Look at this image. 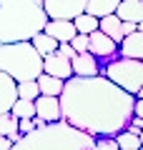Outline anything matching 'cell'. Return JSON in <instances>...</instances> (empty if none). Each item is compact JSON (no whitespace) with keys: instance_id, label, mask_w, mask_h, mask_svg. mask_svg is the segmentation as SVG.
<instances>
[{"instance_id":"1","label":"cell","mask_w":143,"mask_h":150,"mask_svg":"<svg viewBox=\"0 0 143 150\" xmlns=\"http://www.w3.org/2000/svg\"><path fill=\"white\" fill-rule=\"evenodd\" d=\"M136 95L113 85L103 75H70L58 95L60 120L93 138H113L126 130Z\"/></svg>"},{"instance_id":"2","label":"cell","mask_w":143,"mask_h":150,"mask_svg":"<svg viewBox=\"0 0 143 150\" xmlns=\"http://www.w3.org/2000/svg\"><path fill=\"white\" fill-rule=\"evenodd\" d=\"M95 138L73 125L55 120L33 128L10 145V150H93Z\"/></svg>"},{"instance_id":"3","label":"cell","mask_w":143,"mask_h":150,"mask_svg":"<svg viewBox=\"0 0 143 150\" xmlns=\"http://www.w3.org/2000/svg\"><path fill=\"white\" fill-rule=\"evenodd\" d=\"M45 20L43 0H0V45L30 40Z\"/></svg>"},{"instance_id":"4","label":"cell","mask_w":143,"mask_h":150,"mask_svg":"<svg viewBox=\"0 0 143 150\" xmlns=\"http://www.w3.org/2000/svg\"><path fill=\"white\" fill-rule=\"evenodd\" d=\"M0 70L10 75L15 83L20 80H35L43 73V55L30 45V40L0 45Z\"/></svg>"},{"instance_id":"5","label":"cell","mask_w":143,"mask_h":150,"mask_svg":"<svg viewBox=\"0 0 143 150\" xmlns=\"http://www.w3.org/2000/svg\"><path fill=\"white\" fill-rule=\"evenodd\" d=\"M101 75L108 78L113 85L123 88L126 93L136 98H143V60L123 58V55H113L103 63Z\"/></svg>"},{"instance_id":"6","label":"cell","mask_w":143,"mask_h":150,"mask_svg":"<svg viewBox=\"0 0 143 150\" xmlns=\"http://www.w3.org/2000/svg\"><path fill=\"white\" fill-rule=\"evenodd\" d=\"M48 20H73L85 10V0H43Z\"/></svg>"},{"instance_id":"7","label":"cell","mask_w":143,"mask_h":150,"mask_svg":"<svg viewBox=\"0 0 143 150\" xmlns=\"http://www.w3.org/2000/svg\"><path fill=\"white\" fill-rule=\"evenodd\" d=\"M116 50H118V43H113L106 33H101V30L88 33V53L95 55L98 60H101V58H103V60L113 58V55H116Z\"/></svg>"},{"instance_id":"8","label":"cell","mask_w":143,"mask_h":150,"mask_svg":"<svg viewBox=\"0 0 143 150\" xmlns=\"http://www.w3.org/2000/svg\"><path fill=\"white\" fill-rule=\"evenodd\" d=\"M70 70H73V75H80V78L101 75V60L95 55H90L88 50H83V53H75L70 58Z\"/></svg>"},{"instance_id":"9","label":"cell","mask_w":143,"mask_h":150,"mask_svg":"<svg viewBox=\"0 0 143 150\" xmlns=\"http://www.w3.org/2000/svg\"><path fill=\"white\" fill-rule=\"evenodd\" d=\"M43 73L55 75V78H60V80H68L70 75H73V70H70V60L63 58L58 50H53V53L43 55Z\"/></svg>"},{"instance_id":"10","label":"cell","mask_w":143,"mask_h":150,"mask_svg":"<svg viewBox=\"0 0 143 150\" xmlns=\"http://www.w3.org/2000/svg\"><path fill=\"white\" fill-rule=\"evenodd\" d=\"M33 105H35V118H40L43 123L60 120V103L55 95H38L33 100Z\"/></svg>"},{"instance_id":"11","label":"cell","mask_w":143,"mask_h":150,"mask_svg":"<svg viewBox=\"0 0 143 150\" xmlns=\"http://www.w3.org/2000/svg\"><path fill=\"white\" fill-rule=\"evenodd\" d=\"M116 53L123 55V58L143 60V30H141V28L121 38V43H118V50H116Z\"/></svg>"},{"instance_id":"12","label":"cell","mask_w":143,"mask_h":150,"mask_svg":"<svg viewBox=\"0 0 143 150\" xmlns=\"http://www.w3.org/2000/svg\"><path fill=\"white\" fill-rule=\"evenodd\" d=\"M43 33H48L55 43H70V38L75 35V25L73 20H45Z\"/></svg>"},{"instance_id":"13","label":"cell","mask_w":143,"mask_h":150,"mask_svg":"<svg viewBox=\"0 0 143 150\" xmlns=\"http://www.w3.org/2000/svg\"><path fill=\"white\" fill-rule=\"evenodd\" d=\"M116 18L128 23H143V0H118L116 5Z\"/></svg>"},{"instance_id":"14","label":"cell","mask_w":143,"mask_h":150,"mask_svg":"<svg viewBox=\"0 0 143 150\" xmlns=\"http://www.w3.org/2000/svg\"><path fill=\"white\" fill-rule=\"evenodd\" d=\"M98 30L106 33L113 43H121V38H123V20L116 18V13L103 15V18H98Z\"/></svg>"},{"instance_id":"15","label":"cell","mask_w":143,"mask_h":150,"mask_svg":"<svg viewBox=\"0 0 143 150\" xmlns=\"http://www.w3.org/2000/svg\"><path fill=\"white\" fill-rule=\"evenodd\" d=\"M15 98H18L15 95V80L0 70V112L10 110V105L15 103Z\"/></svg>"},{"instance_id":"16","label":"cell","mask_w":143,"mask_h":150,"mask_svg":"<svg viewBox=\"0 0 143 150\" xmlns=\"http://www.w3.org/2000/svg\"><path fill=\"white\" fill-rule=\"evenodd\" d=\"M38 83V90H40V95H60V90H63V80L60 78H55V75H48V73H40L35 78Z\"/></svg>"},{"instance_id":"17","label":"cell","mask_w":143,"mask_h":150,"mask_svg":"<svg viewBox=\"0 0 143 150\" xmlns=\"http://www.w3.org/2000/svg\"><path fill=\"white\" fill-rule=\"evenodd\" d=\"M118 0H85V13L93 18H103V15H111L116 13Z\"/></svg>"},{"instance_id":"18","label":"cell","mask_w":143,"mask_h":150,"mask_svg":"<svg viewBox=\"0 0 143 150\" xmlns=\"http://www.w3.org/2000/svg\"><path fill=\"white\" fill-rule=\"evenodd\" d=\"M30 45L38 50V55H48V53H53V50L58 48V43H55V40L48 35V33H43V30L35 33V35L30 38Z\"/></svg>"},{"instance_id":"19","label":"cell","mask_w":143,"mask_h":150,"mask_svg":"<svg viewBox=\"0 0 143 150\" xmlns=\"http://www.w3.org/2000/svg\"><path fill=\"white\" fill-rule=\"evenodd\" d=\"M73 25H75V33H83V35H88V33L98 30V18L88 15V13L83 10L80 15H75V18H73Z\"/></svg>"},{"instance_id":"20","label":"cell","mask_w":143,"mask_h":150,"mask_svg":"<svg viewBox=\"0 0 143 150\" xmlns=\"http://www.w3.org/2000/svg\"><path fill=\"white\" fill-rule=\"evenodd\" d=\"M116 138L118 148H126V150H141V135L131 133V130H121V133L113 135Z\"/></svg>"},{"instance_id":"21","label":"cell","mask_w":143,"mask_h":150,"mask_svg":"<svg viewBox=\"0 0 143 150\" xmlns=\"http://www.w3.org/2000/svg\"><path fill=\"white\" fill-rule=\"evenodd\" d=\"M10 112L15 115L18 120H23V118H33V115H35V105H33V100L15 98V103L10 105Z\"/></svg>"},{"instance_id":"22","label":"cell","mask_w":143,"mask_h":150,"mask_svg":"<svg viewBox=\"0 0 143 150\" xmlns=\"http://www.w3.org/2000/svg\"><path fill=\"white\" fill-rule=\"evenodd\" d=\"M15 95L18 98H25V100H35V98L40 95L38 83L35 80H20V83H15Z\"/></svg>"},{"instance_id":"23","label":"cell","mask_w":143,"mask_h":150,"mask_svg":"<svg viewBox=\"0 0 143 150\" xmlns=\"http://www.w3.org/2000/svg\"><path fill=\"white\" fill-rule=\"evenodd\" d=\"M13 133H18V118L13 115L10 110L8 112H0V135H13Z\"/></svg>"},{"instance_id":"24","label":"cell","mask_w":143,"mask_h":150,"mask_svg":"<svg viewBox=\"0 0 143 150\" xmlns=\"http://www.w3.org/2000/svg\"><path fill=\"white\" fill-rule=\"evenodd\" d=\"M70 48H73L75 53H83V50H88V35H83V33H75V35L70 38Z\"/></svg>"},{"instance_id":"25","label":"cell","mask_w":143,"mask_h":150,"mask_svg":"<svg viewBox=\"0 0 143 150\" xmlns=\"http://www.w3.org/2000/svg\"><path fill=\"white\" fill-rule=\"evenodd\" d=\"M93 150H118V145H116V138H95V143H93Z\"/></svg>"},{"instance_id":"26","label":"cell","mask_w":143,"mask_h":150,"mask_svg":"<svg viewBox=\"0 0 143 150\" xmlns=\"http://www.w3.org/2000/svg\"><path fill=\"white\" fill-rule=\"evenodd\" d=\"M33 128H35V115H33V118H23V120H18V133H20V135L30 133Z\"/></svg>"},{"instance_id":"27","label":"cell","mask_w":143,"mask_h":150,"mask_svg":"<svg viewBox=\"0 0 143 150\" xmlns=\"http://www.w3.org/2000/svg\"><path fill=\"white\" fill-rule=\"evenodd\" d=\"M55 50H58V53L60 55H63V58H73V55H75V50L73 48H70V43H58V48H55Z\"/></svg>"},{"instance_id":"28","label":"cell","mask_w":143,"mask_h":150,"mask_svg":"<svg viewBox=\"0 0 143 150\" xmlns=\"http://www.w3.org/2000/svg\"><path fill=\"white\" fill-rule=\"evenodd\" d=\"M138 23H128V20H123V35H128V33H133V30H138Z\"/></svg>"},{"instance_id":"29","label":"cell","mask_w":143,"mask_h":150,"mask_svg":"<svg viewBox=\"0 0 143 150\" xmlns=\"http://www.w3.org/2000/svg\"><path fill=\"white\" fill-rule=\"evenodd\" d=\"M10 145H13V143L5 138V135H0V150H10Z\"/></svg>"},{"instance_id":"30","label":"cell","mask_w":143,"mask_h":150,"mask_svg":"<svg viewBox=\"0 0 143 150\" xmlns=\"http://www.w3.org/2000/svg\"><path fill=\"white\" fill-rule=\"evenodd\" d=\"M118 150H126V148H118Z\"/></svg>"}]
</instances>
